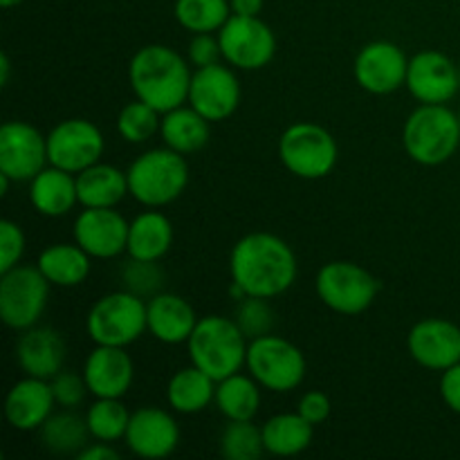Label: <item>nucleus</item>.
Instances as JSON below:
<instances>
[{
  "label": "nucleus",
  "instance_id": "obj_18",
  "mask_svg": "<svg viewBox=\"0 0 460 460\" xmlns=\"http://www.w3.org/2000/svg\"><path fill=\"white\" fill-rule=\"evenodd\" d=\"M404 88L420 103H447L460 90L458 66L438 49H422L409 58Z\"/></svg>",
  "mask_w": 460,
  "mask_h": 460
},
{
  "label": "nucleus",
  "instance_id": "obj_28",
  "mask_svg": "<svg viewBox=\"0 0 460 460\" xmlns=\"http://www.w3.org/2000/svg\"><path fill=\"white\" fill-rule=\"evenodd\" d=\"M160 135L164 139V146L182 155H191V153L202 151L209 142L211 121L205 119L196 108L184 103L162 115Z\"/></svg>",
  "mask_w": 460,
  "mask_h": 460
},
{
  "label": "nucleus",
  "instance_id": "obj_13",
  "mask_svg": "<svg viewBox=\"0 0 460 460\" xmlns=\"http://www.w3.org/2000/svg\"><path fill=\"white\" fill-rule=\"evenodd\" d=\"M48 164V135L22 119L0 126V173L13 182H30Z\"/></svg>",
  "mask_w": 460,
  "mask_h": 460
},
{
  "label": "nucleus",
  "instance_id": "obj_39",
  "mask_svg": "<svg viewBox=\"0 0 460 460\" xmlns=\"http://www.w3.org/2000/svg\"><path fill=\"white\" fill-rule=\"evenodd\" d=\"M49 386H52L54 400L61 409H76L85 402V395L90 394L88 382H85L84 373L75 371H58L57 376L49 380Z\"/></svg>",
  "mask_w": 460,
  "mask_h": 460
},
{
  "label": "nucleus",
  "instance_id": "obj_21",
  "mask_svg": "<svg viewBox=\"0 0 460 460\" xmlns=\"http://www.w3.org/2000/svg\"><path fill=\"white\" fill-rule=\"evenodd\" d=\"M67 358V344L54 328L31 326L21 332L16 344V362L25 376L52 380L63 371Z\"/></svg>",
  "mask_w": 460,
  "mask_h": 460
},
{
  "label": "nucleus",
  "instance_id": "obj_30",
  "mask_svg": "<svg viewBox=\"0 0 460 460\" xmlns=\"http://www.w3.org/2000/svg\"><path fill=\"white\" fill-rule=\"evenodd\" d=\"M263 431L265 454L279 458L299 456L310 447L314 436V425L305 420L299 411L277 413L261 425Z\"/></svg>",
  "mask_w": 460,
  "mask_h": 460
},
{
  "label": "nucleus",
  "instance_id": "obj_34",
  "mask_svg": "<svg viewBox=\"0 0 460 460\" xmlns=\"http://www.w3.org/2000/svg\"><path fill=\"white\" fill-rule=\"evenodd\" d=\"M85 422L93 440L117 443L126 436L130 422V411L124 407L121 398H94L85 413Z\"/></svg>",
  "mask_w": 460,
  "mask_h": 460
},
{
  "label": "nucleus",
  "instance_id": "obj_25",
  "mask_svg": "<svg viewBox=\"0 0 460 460\" xmlns=\"http://www.w3.org/2000/svg\"><path fill=\"white\" fill-rule=\"evenodd\" d=\"M36 268L54 288H76L90 277L93 256L79 243H57L39 254Z\"/></svg>",
  "mask_w": 460,
  "mask_h": 460
},
{
  "label": "nucleus",
  "instance_id": "obj_20",
  "mask_svg": "<svg viewBox=\"0 0 460 460\" xmlns=\"http://www.w3.org/2000/svg\"><path fill=\"white\" fill-rule=\"evenodd\" d=\"M84 377L94 398H124L135 380V364L126 349L94 346L84 362Z\"/></svg>",
  "mask_w": 460,
  "mask_h": 460
},
{
  "label": "nucleus",
  "instance_id": "obj_44",
  "mask_svg": "<svg viewBox=\"0 0 460 460\" xmlns=\"http://www.w3.org/2000/svg\"><path fill=\"white\" fill-rule=\"evenodd\" d=\"M79 460H119V452L112 447V443H103V440H94L88 443L79 454Z\"/></svg>",
  "mask_w": 460,
  "mask_h": 460
},
{
  "label": "nucleus",
  "instance_id": "obj_7",
  "mask_svg": "<svg viewBox=\"0 0 460 460\" xmlns=\"http://www.w3.org/2000/svg\"><path fill=\"white\" fill-rule=\"evenodd\" d=\"M85 331L94 346L128 349L146 328V301L126 290L103 295L93 304L85 317Z\"/></svg>",
  "mask_w": 460,
  "mask_h": 460
},
{
  "label": "nucleus",
  "instance_id": "obj_48",
  "mask_svg": "<svg viewBox=\"0 0 460 460\" xmlns=\"http://www.w3.org/2000/svg\"><path fill=\"white\" fill-rule=\"evenodd\" d=\"M458 79H460V67H458Z\"/></svg>",
  "mask_w": 460,
  "mask_h": 460
},
{
  "label": "nucleus",
  "instance_id": "obj_24",
  "mask_svg": "<svg viewBox=\"0 0 460 460\" xmlns=\"http://www.w3.org/2000/svg\"><path fill=\"white\" fill-rule=\"evenodd\" d=\"M30 202L40 216L48 218L67 216L79 205L76 175L48 164L36 178L30 180Z\"/></svg>",
  "mask_w": 460,
  "mask_h": 460
},
{
  "label": "nucleus",
  "instance_id": "obj_36",
  "mask_svg": "<svg viewBox=\"0 0 460 460\" xmlns=\"http://www.w3.org/2000/svg\"><path fill=\"white\" fill-rule=\"evenodd\" d=\"M218 447L227 460H259L265 454L263 431L252 420H227Z\"/></svg>",
  "mask_w": 460,
  "mask_h": 460
},
{
  "label": "nucleus",
  "instance_id": "obj_10",
  "mask_svg": "<svg viewBox=\"0 0 460 460\" xmlns=\"http://www.w3.org/2000/svg\"><path fill=\"white\" fill-rule=\"evenodd\" d=\"M52 283L36 265H21L3 272L0 281V319L12 331L39 326L49 301Z\"/></svg>",
  "mask_w": 460,
  "mask_h": 460
},
{
  "label": "nucleus",
  "instance_id": "obj_9",
  "mask_svg": "<svg viewBox=\"0 0 460 460\" xmlns=\"http://www.w3.org/2000/svg\"><path fill=\"white\" fill-rule=\"evenodd\" d=\"M314 292L332 313L355 317L377 299L380 281L353 261H331L314 277Z\"/></svg>",
  "mask_w": 460,
  "mask_h": 460
},
{
  "label": "nucleus",
  "instance_id": "obj_12",
  "mask_svg": "<svg viewBox=\"0 0 460 460\" xmlns=\"http://www.w3.org/2000/svg\"><path fill=\"white\" fill-rule=\"evenodd\" d=\"M106 139L97 124L81 117L63 119L48 133V160L70 173H81L102 162Z\"/></svg>",
  "mask_w": 460,
  "mask_h": 460
},
{
  "label": "nucleus",
  "instance_id": "obj_38",
  "mask_svg": "<svg viewBox=\"0 0 460 460\" xmlns=\"http://www.w3.org/2000/svg\"><path fill=\"white\" fill-rule=\"evenodd\" d=\"M234 322L241 328L243 335L247 340H256V337H263L274 332V326H277V313H274L270 299H263V296H243L236 304V310H234Z\"/></svg>",
  "mask_w": 460,
  "mask_h": 460
},
{
  "label": "nucleus",
  "instance_id": "obj_49",
  "mask_svg": "<svg viewBox=\"0 0 460 460\" xmlns=\"http://www.w3.org/2000/svg\"><path fill=\"white\" fill-rule=\"evenodd\" d=\"M458 121H460V112H458Z\"/></svg>",
  "mask_w": 460,
  "mask_h": 460
},
{
  "label": "nucleus",
  "instance_id": "obj_16",
  "mask_svg": "<svg viewBox=\"0 0 460 460\" xmlns=\"http://www.w3.org/2000/svg\"><path fill=\"white\" fill-rule=\"evenodd\" d=\"M130 223L115 207H84L75 220V241L93 259H117L128 247Z\"/></svg>",
  "mask_w": 460,
  "mask_h": 460
},
{
  "label": "nucleus",
  "instance_id": "obj_3",
  "mask_svg": "<svg viewBox=\"0 0 460 460\" xmlns=\"http://www.w3.org/2000/svg\"><path fill=\"white\" fill-rule=\"evenodd\" d=\"M250 340L243 335L234 317L207 314L198 319L191 337L187 341L189 359L193 367L202 368L216 382L241 371L247 362Z\"/></svg>",
  "mask_w": 460,
  "mask_h": 460
},
{
  "label": "nucleus",
  "instance_id": "obj_37",
  "mask_svg": "<svg viewBox=\"0 0 460 460\" xmlns=\"http://www.w3.org/2000/svg\"><path fill=\"white\" fill-rule=\"evenodd\" d=\"M162 112L142 99L126 103L117 115V133L128 144H144L160 133Z\"/></svg>",
  "mask_w": 460,
  "mask_h": 460
},
{
  "label": "nucleus",
  "instance_id": "obj_40",
  "mask_svg": "<svg viewBox=\"0 0 460 460\" xmlns=\"http://www.w3.org/2000/svg\"><path fill=\"white\" fill-rule=\"evenodd\" d=\"M25 254V234L13 220H0V274L16 268Z\"/></svg>",
  "mask_w": 460,
  "mask_h": 460
},
{
  "label": "nucleus",
  "instance_id": "obj_33",
  "mask_svg": "<svg viewBox=\"0 0 460 460\" xmlns=\"http://www.w3.org/2000/svg\"><path fill=\"white\" fill-rule=\"evenodd\" d=\"M175 21L191 34H218L232 16L229 0H175Z\"/></svg>",
  "mask_w": 460,
  "mask_h": 460
},
{
  "label": "nucleus",
  "instance_id": "obj_47",
  "mask_svg": "<svg viewBox=\"0 0 460 460\" xmlns=\"http://www.w3.org/2000/svg\"><path fill=\"white\" fill-rule=\"evenodd\" d=\"M22 0H0V4H3L4 9H9V7H16V4H21Z\"/></svg>",
  "mask_w": 460,
  "mask_h": 460
},
{
  "label": "nucleus",
  "instance_id": "obj_19",
  "mask_svg": "<svg viewBox=\"0 0 460 460\" xmlns=\"http://www.w3.org/2000/svg\"><path fill=\"white\" fill-rule=\"evenodd\" d=\"M126 445L144 460L169 458L180 445L178 420L160 407H139L130 413Z\"/></svg>",
  "mask_w": 460,
  "mask_h": 460
},
{
  "label": "nucleus",
  "instance_id": "obj_23",
  "mask_svg": "<svg viewBox=\"0 0 460 460\" xmlns=\"http://www.w3.org/2000/svg\"><path fill=\"white\" fill-rule=\"evenodd\" d=\"M198 314L184 296L173 292H160L146 301L148 335L166 346L187 344L193 328L198 326Z\"/></svg>",
  "mask_w": 460,
  "mask_h": 460
},
{
  "label": "nucleus",
  "instance_id": "obj_26",
  "mask_svg": "<svg viewBox=\"0 0 460 460\" xmlns=\"http://www.w3.org/2000/svg\"><path fill=\"white\" fill-rule=\"evenodd\" d=\"M173 245V225L162 211L146 209L130 220L126 254L144 261H162Z\"/></svg>",
  "mask_w": 460,
  "mask_h": 460
},
{
  "label": "nucleus",
  "instance_id": "obj_32",
  "mask_svg": "<svg viewBox=\"0 0 460 460\" xmlns=\"http://www.w3.org/2000/svg\"><path fill=\"white\" fill-rule=\"evenodd\" d=\"M214 402L227 420H254L261 409V385L238 371L216 385Z\"/></svg>",
  "mask_w": 460,
  "mask_h": 460
},
{
  "label": "nucleus",
  "instance_id": "obj_15",
  "mask_svg": "<svg viewBox=\"0 0 460 460\" xmlns=\"http://www.w3.org/2000/svg\"><path fill=\"white\" fill-rule=\"evenodd\" d=\"M409 58L391 40H371L359 49L353 75L359 88L371 94H391L407 85Z\"/></svg>",
  "mask_w": 460,
  "mask_h": 460
},
{
  "label": "nucleus",
  "instance_id": "obj_8",
  "mask_svg": "<svg viewBox=\"0 0 460 460\" xmlns=\"http://www.w3.org/2000/svg\"><path fill=\"white\" fill-rule=\"evenodd\" d=\"M245 367L261 389L272 394H290L305 380L308 364L299 346L288 341L286 337L270 332L250 341Z\"/></svg>",
  "mask_w": 460,
  "mask_h": 460
},
{
  "label": "nucleus",
  "instance_id": "obj_11",
  "mask_svg": "<svg viewBox=\"0 0 460 460\" xmlns=\"http://www.w3.org/2000/svg\"><path fill=\"white\" fill-rule=\"evenodd\" d=\"M225 63L234 70H263L277 54V36L259 16H236L218 31Z\"/></svg>",
  "mask_w": 460,
  "mask_h": 460
},
{
  "label": "nucleus",
  "instance_id": "obj_14",
  "mask_svg": "<svg viewBox=\"0 0 460 460\" xmlns=\"http://www.w3.org/2000/svg\"><path fill=\"white\" fill-rule=\"evenodd\" d=\"M187 103L211 124L229 119L241 103V81L234 67L229 63L198 67L191 76Z\"/></svg>",
  "mask_w": 460,
  "mask_h": 460
},
{
  "label": "nucleus",
  "instance_id": "obj_46",
  "mask_svg": "<svg viewBox=\"0 0 460 460\" xmlns=\"http://www.w3.org/2000/svg\"><path fill=\"white\" fill-rule=\"evenodd\" d=\"M9 72H12V63H9L7 54H0V85L9 84Z\"/></svg>",
  "mask_w": 460,
  "mask_h": 460
},
{
  "label": "nucleus",
  "instance_id": "obj_31",
  "mask_svg": "<svg viewBox=\"0 0 460 460\" xmlns=\"http://www.w3.org/2000/svg\"><path fill=\"white\" fill-rule=\"evenodd\" d=\"M39 431L43 447L57 456H76L93 438L85 416L81 418L75 409L52 413Z\"/></svg>",
  "mask_w": 460,
  "mask_h": 460
},
{
  "label": "nucleus",
  "instance_id": "obj_1",
  "mask_svg": "<svg viewBox=\"0 0 460 460\" xmlns=\"http://www.w3.org/2000/svg\"><path fill=\"white\" fill-rule=\"evenodd\" d=\"M232 281L245 295L274 299L290 290L299 274L292 247L270 232H252L234 245L229 256Z\"/></svg>",
  "mask_w": 460,
  "mask_h": 460
},
{
  "label": "nucleus",
  "instance_id": "obj_43",
  "mask_svg": "<svg viewBox=\"0 0 460 460\" xmlns=\"http://www.w3.org/2000/svg\"><path fill=\"white\" fill-rule=\"evenodd\" d=\"M440 398L447 404L449 411L460 416V362L449 367L440 376Z\"/></svg>",
  "mask_w": 460,
  "mask_h": 460
},
{
  "label": "nucleus",
  "instance_id": "obj_5",
  "mask_svg": "<svg viewBox=\"0 0 460 460\" xmlns=\"http://www.w3.org/2000/svg\"><path fill=\"white\" fill-rule=\"evenodd\" d=\"M402 144L418 164H445L460 146L458 112L449 111L447 103H420L404 121Z\"/></svg>",
  "mask_w": 460,
  "mask_h": 460
},
{
  "label": "nucleus",
  "instance_id": "obj_29",
  "mask_svg": "<svg viewBox=\"0 0 460 460\" xmlns=\"http://www.w3.org/2000/svg\"><path fill=\"white\" fill-rule=\"evenodd\" d=\"M76 191L81 207H117L128 193V178L119 166L97 162L76 173Z\"/></svg>",
  "mask_w": 460,
  "mask_h": 460
},
{
  "label": "nucleus",
  "instance_id": "obj_4",
  "mask_svg": "<svg viewBox=\"0 0 460 460\" xmlns=\"http://www.w3.org/2000/svg\"><path fill=\"white\" fill-rule=\"evenodd\" d=\"M128 193L148 209L171 205L189 184V164L182 153L169 146L151 148L135 157L126 171Z\"/></svg>",
  "mask_w": 460,
  "mask_h": 460
},
{
  "label": "nucleus",
  "instance_id": "obj_27",
  "mask_svg": "<svg viewBox=\"0 0 460 460\" xmlns=\"http://www.w3.org/2000/svg\"><path fill=\"white\" fill-rule=\"evenodd\" d=\"M218 382L198 367H184L171 376L166 385V402L180 416H193L209 407L216 400Z\"/></svg>",
  "mask_w": 460,
  "mask_h": 460
},
{
  "label": "nucleus",
  "instance_id": "obj_17",
  "mask_svg": "<svg viewBox=\"0 0 460 460\" xmlns=\"http://www.w3.org/2000/svg\"><path fill=\"white\" fill-rule=\"evenodd\" d=\"M407 350L418 367L447 371L460 362V328L449 319H420L407 335Z\"/></svg>",
  "mask_w": 460,
  "mask_h": 460
},
{
  "label": "nucleus",
  "instance_id": "obj_2",
  "mask_svg": "<svg viewBox=\"0 0 460 460\" xmlns=\"http://www.w3.org/2000/svg\"><path fill=\"white\" fill-rule=\"evenodd\" d=\"M191 63L169 45L151 43L133 54L128 66V81L135 99H142L162 115L184 106L191 85Z\"/></svg>",
  "mask_w": 460,
  "mask_h": 460
},
{
  "label": "nucleus",
  "instance_id": "obj_6",
  "mask_svg": "<svg viewBox=\"0 0 460 460\" xmlns=\"http://www.w3.org/2000/svg\"><path fill=\"white\" fill-rule=\"evenodd\" d=\"M279 160L301 180H322L337 166L340 146L332 133L313 121L288 126L279 137Z\"/></svg>",
  "mask_w": 460,
  "mask_h": 460
},
{
  "label": "nucleus",
  "instance_id": "obj_35",
  "mask_svg": "<svg viewBox=\"0 0 460 460\" xmlns=\"http://www.w3.org/2000/svg\"><path fill=\"white\" fill-rule=\"evenodd\" d=\"M119 286L121 290L148 301L160 295V292H164L166 272L162 270L160 261H144L128 256L119 265Z\"/></svg>",
  "mask_w": 460,
  "mask_h": 460
},
{
  "label": "nucleus",
  "instance_id": "obj_41",
  "mask_svg": "<svg viewBox=\"0 0 460 460\" xmlns=\"http://www.w3.org/2000/svg\"><path fill=\"white\" fill-rule=\"evenodd\" d=\"M220 58H223V49H220L218 34H193L189 43V63L196 70L220 63Z\"/></svg>",
  "mask_w": 460,
  "mask_h": 460
},
{
  "label": "nucleus",
  "instance_id": "obj_22",
  "mask_svg": "<svg viewBox=\"0 0 460 460\" xmlns=\"http://www.w3.org/2000/svg\"><path fill=\"white\" fill-rule=\"evenodd\" d=\"M52 386L49 380L25 376L9 389L4 400V418L18 431H36L54 413Z\"/></svg>",
  "mask_w": 460,
  "mask_h": 460
},
{
  "label": "nucleus",
  "instance_id": "obj_45",
  "mask_svg": "<svg viewBox=\"0 0 460 460\" xmlns=\"http://www.w3.org/2000/svg\"><path fill=\"white\" fill-rule=\"evenodd\" d=\"M229 4L236 16H261L265 0H229Z\"/></svg>",
  "mask_w": 460,
  "mask_h": 460
},
{
  "label": "nucleus",
  "instance_id": "obj_42",
  "mask_svg": "<svg viewBox=\"0 0 460 460\" xmlns=\"http://www.w3.org/2000/svg\"><path fill=\"white\" fill-rule=\"evenodd\" d=\"M296 411H299L305 420L313 422L314 427L323 425V422L331 418V411H332L331 398H328L323 391H308V394L301 395Z\"/></svg>",
  "mask_w": 460,
  "mask_h": 460
}]
</instances>
